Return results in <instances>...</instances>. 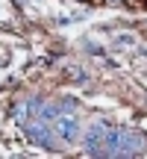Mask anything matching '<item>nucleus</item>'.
<instances>
[{
  "label": "nucleus",
  "mask_w": 147,
  "mask_h": 159,
  "mask_svg": "<svg viewBox=\"0 0 147 159\" xmlns=\"http://www.w3.org/2000/svg\"><path fill=\"white\" fill-rule=\"evenodd\" d=\"M85 148L94 156H138L141 139L127 133V130H103V127H94V133H88V139H85Z\"/></svg>",
  "instance_id": "obj_1"
}]
</instances>
